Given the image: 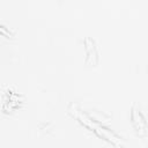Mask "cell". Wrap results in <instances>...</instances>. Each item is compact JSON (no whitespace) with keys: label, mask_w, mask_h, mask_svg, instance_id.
Segmentation results:
<instances>
[{"label":"cell","mask_w":148,"mask_h":148,"mask_svg":"<svg viewBox=\"0 0 148 148\" xmlns=\"http://www.w3.org/2000/svg\"><path fill=\"white\" fill-rule=\"evenodd\" d=\"M131 118H132V124H133L134 130H135L140 135H143V134L146 133L147 125H146V120H145V117L142 116V113H141L139 110L133 109V110H132Z\"/></svg>","instance_id":"obj_1"}]
</instances>
